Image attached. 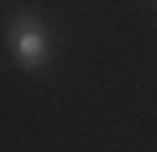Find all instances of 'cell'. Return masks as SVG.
Returning <instances> with one entry per match:
<instances>
[{
    "mask_svg": "<svg viewBox=\"0 0 157 152\" xmlns=\"http://www.w3.org/2000/svg\"><path fill=\"white\" fill-rule=\"evenodd\" d=\"M9 47H13V59L21 72H43L51 59V34L34 13H17L9 25Z\"/></svg>",
    "mask_w": 157,
    "mask_h": 152,
    "instance_id": "6da1fadb",
    "label": "cell"
}]
</instances>
